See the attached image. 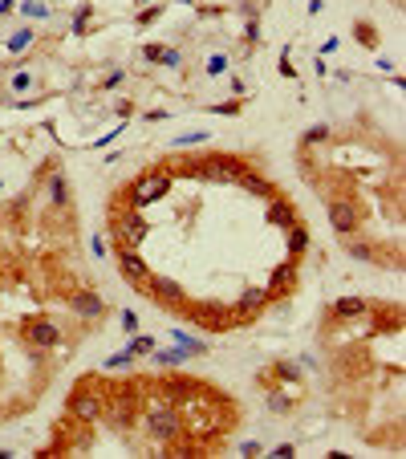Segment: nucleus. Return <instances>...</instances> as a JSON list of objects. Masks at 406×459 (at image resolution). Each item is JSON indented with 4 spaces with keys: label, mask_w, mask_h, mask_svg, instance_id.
<instances>
[{
    "label": "nucleus",
    "mask_w": 406,
    "mask_h": 459,
    "mask_svg": "<svg viewBox=\"0 0 406 459\" xmlns=\"http://www.w3.org/2000/svg\"><path fill=\"white\" fill-rule=\"evenodd\" d=\"M146 435L155 439L159 447H175V439L183 435V414L167 407V403H159V407H150L146 411Z\"/></svg>",
    "instance_id": "1"
},
{
    "label": "nucleus",
    "mask_w": 406,
    "mask_h": 459,
    "mask_svg": "<svg viewBox=\"0 0 406 459\" xmlns=\"http://www.w3.org/2000/svg\"><path fill=\"white\" fill-rule=\"evenodd\" d=\"M179 313L187 317L192 325H199L203 334H228V329H236V325H232V309H224L219 301H199V305H192V309L183 305Z\"/></svg>",
    "instance_id": "2"
},
{
    "label": "nucleus",
    "mask_w": 406,
    "mask_h": 459,
    "mask_svg": "<svg viewBox=\"0 0 406 459\" xmlns=\"http://www.w3.org/2000/svg\"><path fill=\"white\" fill-rule=\"evenodd\" d=\"M167 192H171V175H167V171H159V175L150 171V175H143V179L126 192V203H130V208H146V203L163 199Z\"/></svg>",
    "instance_id": "3"
},
{
    "label": "nucleus",
    "mask_w": 406,
    "mask_h": 459,
    "mask_svg": "<svg viewBox=\"0 0 406 459\" xmlns=\"http://www.w3.org/2000/svg\"><path fill=\"white\" fill-rule=\"evenodd\" d=\"M102 390H90V382H77V390L70 394V414H77L81 423H94L102 414Z\"/></svg>",
    "instance_id": "4"
},
{
    "label": "nucleus",
    "mask_w": 406,
    "mask_h": 459,
    "mask_svg": "<svg viewBox=\"0 0 406 459\" xmlns=\"http://www.w3.org/2000/svg\"><path fill=\"white\" fill-rule=\"evenodd\" d=\"M146 297H155V301H163V305H167V309H183V305H187V293H183V285H179V281H171V277H155V272H150V277H146Z\"/></svg>",
    "instance_id": "5"
},
{
    "label": "nucleus",
    "mask_w": 406,
    "mask_h": 459,
    "mask_svg": "<svg viewBox=\"0 0 406 459\" xmlns=\"http://www.w3.org/2000/svg\"><path fill=\"white\" fill-rule=\"evenodd\" d=\"M329 224H334L337 236H350V232H358V228H361L358 203H350V199H329Z\"/></svg>",
    "instance_id": "6"
},
{
    "label": "nucleus",
    "mask_w": 406,
    "mask_h": 459,
    "mask_svg": "<svg viewBox=\"0 0 406 459\" xmlns=\"http://www.w3.org/2000/svg\"><path fill=\"white\" fill-rule=\"evenodd\" d=\"M118 272L130 281V285H146V277H150V265H146L143 256L134 252V248H122L118 244Z\"/></svg>",
    "instance_id": "7"
},
{
    "label": "nucleus",
    "mask_w": 406,
    "mask_h": 459,
    "mask_svg": "<svg viewBox=\"0 0 406 459\" xmlns=\"http://www.w3.org/2000/svg\"><path fill=\"white\" fill-rule=\"evenodd\" d=\"M264 289H248L244 297L236 301V309H232V325H248V321H256L260 317V309H264Z\"/></svg>",
    "instance_id": "8"
},
{
    "label": "nucleus",
    "mask_w": 406,
    "mask_h": 459,
    "mask_svg": "<svg viewBox=\"0 0 406 459\" xmlns=\"http://www.w3.org/2000/svg\"><path fill=\"white\" fill-rule=\"evenodd\" d=\"M24 341L37 345V350H53L61 341V329L53 321H24Z\"/></svg>",
    "instance_id": "9"
},
{
    "label": "nucleus",
    "mask_w": 406,
    "mask_h": 459,
    "mask_svg": "<svg viewBox=\"0 0 406 459\" xmlns=\"http://www.w3.org/2000/svg\"><path fill=\"white\" fill-rule=\"evenodd\" d=\"M341 240V252L350 256V260H361V265H382V256H378V248L370 240H358V232H350V236H337Z\"/></svg>",
    "instance_id": "10"
},
{
    "label": "nucleus",
    "mask_w": 406,
    "mask_h": 459,
    "mask_svg": "<svg viewBox=\"0 0 406 459\" xmlns=\"http://www.w3.org/2000/svg\"><path fill=\"white\" fill-rule=\"evenodd\" d=\"M70 305H73V313L86 317V321H97V317L106 313V301H102L94 289H77V293H70Z\"/></svg>",
    "instance_id": "11"
},
{
    "label": "nucleus",
    "mask_w": 406,
    "mask_h": 459,
    "mask_svg": "<svg viewBox=\"0 0 406 459\" xmlns=\"http://www.w3.org/2000/svg\"><path fill=\"white\" fill-rule=\"evenodd\" d=\"M118 232V244L122 248H134V244L146 240V219L139 216V208H130L126 212V219H122V228H114Z\"/></svg>",
    "instance_id": "12"
},
{
    "label": "nucleus",
    "mask_w": 406,
    "mask_h": 459,
    "mask_svg": "<svg viewBox=\"0 0 406 459\" xmlns=\"http://www.w3.org/2000/svg\"><path fill=\"white\" fill-rule=\"evenodd\" d=\"M297 289V260H285V268L272 272V285L264 289V297H288Z\"/></svg>",
    "instance_id": "13"
},
{
    "label": "nucleus",
    "mask_w": 406,
    "mask_h": 459,
    "mask_svg": "<svg viewBox=\"0 0 406 459\" xmlns=\"http://www.w3.org/2000/svg\"><path fill=\"white\" fill-rule=\"evenodd\" d=\"M240 187H244V192H252V195H264V199H276V183H272V179H264L260 171H240V179H236Z\"/></svg>",
    "instance_id": "14"
},
{
    "label": "nucleus",
    "mask_w": 406,
    "mask_h": 459,
    "mask_svg": "<svg viewBox=\"0 0 406 459\" xmlns=\"http://www.w3.org/2000/svg\"><path fill=\"white\" fill-rule=\"evenodd\" d=\"M45 192H49V203H53L57 212H70V183H65L61 171H53L45 179Z\"/></svg>",
    "instance_id": "15"
},
{
    "label": "nucleus",
    "mask_w": 406,
    "mask_h": 459,
    "mask_svg": "<svg viewBox=\"0 0 406 459\" xmlns=\"http://www.w3.org/2000/svg\"><path fill=\"white\" fill-rule=\"evenodd\" d=\"M305 248H309V228L305 224H292L288 228V260H301Z\"/></svg>",
    "instance_id": "16"
},
{
    "label": "nucleus",
    "mask_w": 406,
    "mask_h": 459,
    "mask_svg": "<svg viewBox=\"0 0 406 459\" xmlns=\"http://www.w3.org/2000/svg\"><path fill=\"white\" fill-rule=\"evenodd\" d=\"M366 313V301L361 297H341L334 309H329V317H337V321H350V317H361Z\"/></svg>",
    "instance_id": "17"
},
{
    "label": "nucleus",
    "mask_w": 406,
    "mask_h": 459,
    "mask_svg": "<svg viewBox=\"0 0 406 459\" xmlns=\"http://www.w3.org/2000/svg\"><path fill=\"white\" fill-rule=\"evenodd\" d=\"M268 219H272V224H297V212H292V203H288V199L276 195V199H272V208H268Z\"/></svg>",
    "instance_id": "18"
},
{
    "label": "nucleus",
    "mask_w": 406,
    "mask_h": 459,
    "mask_svg": "<svg viewBox=\"0 0 406 459\" xmlns=\"http://www.w3.org/2000/svg\"><path fill=\"white\" fill-rule=\"evenodd\" d=\"M329 139H334V134H329V126H321V122H317V126H309V130L301 134V150H309V146H321V143H329Z\"/></svg>",
    "instance_id": "19"
},
{
    "label": "nucleus",
    "mask_w": 406,
    "mask_h": 459,
    "mask_svg": "<svg viewBox=\"0 0 406 459\" xmlns=\"http://www.w3.org/2000/svg\"><path fill=\"white\" fill-rule=\"evenodd\" d=\"M268 411H276V414H288V411H292V398H285L281 390H268Z\"/></svg>",
    "instance_id": "20"
},
{
    "label": "nucleus",
    "mask_w": 406,
    "mask_h": 459,
    "mask_svg": "<svg viewBox=\"0 0 406 459\" xmlns=\"http://www.w3.org/2000/svg\"><path fill=\"white\" fill-rule=\"evenodd\" d=\"M358 41L361 45H370V49L378 45V33H374V24L370 21H358Z\"/></svg>",
    "instance_id": "21"
},
{
    "label": "nucleus",
    "mask_w": 406,
    "mask_h": 459,
    "mask_svg": "<svg viewBox=\"0 0 406 459\" xmlns=\"http://www.w3.org/2000/svg\"><path fill=\"white\" fill-rule=\"evenodd\" d=\"M208 73H212V77L228 73V53H212V57H208Z\"/></svg>",
    "instance_id": "22"
},
{
    "label": "nucleus",
    "mask_w": 406,
    "mask_h": 459,
    "mask_svg": "<svg viewBox=\"0 0 406 459\" xmlns=\"http://www.w3.org/2000/svg\"><path fill=\"white\" fill-rule=\"evenodd\" d=\"M130 362H134V354H130V350H118V354L106 358V370H118V366H130Z\"/></svg>",
    "instance_id": "23"
},
{
    "label": "nucleus",
    "mask_w": 406,
    "mask_h": 459,
    "mask_svg": "<svg viewBox=\"0 0 406 459\" xmlns=\"http://www.w3.org/2000/svg\"><path fill=\"white\" fill-rule=\"evenodd\" d=\"M150 350H155L150 338H134V345H130V354H150Z\"/></svg>",
    "instance_id": "24"
},
{
    "label": "nucleus",
    "mask_w": 406,
    "mask_h": 459,
    "mask_svg": "<svg viewBox=\"0 0 406 459\" xmlns=\"http://www.w3.org/2000/svg\"><path fill=\"white\" fill-rule=\"evenodd\" d=\"M86 21H90V8H77V17H73V33H86Z\"/></svg>",
    "instance_id": "25"
},
{
    "label": "nucleus",
    "mask_w": 406,
    "mask_h": 459,
    "mask_svg": "<svg viewBox=\"0 0 406 459\" xmlns=\"http://www.w3.org/2000/svg\"><path fill=\"white\" fill-rule=\"evenodd\" d=\"M122 329H126V334H139V317L130 313V309L122 313Z\"/></svg>",
    "instance_id": "26"
},
{
    "label": "nucleus",
    "mask_w": 406,
    "mask_h": 459,
    "mask_svg": "<svg viewBox=\"0 0 406 459\" xmlns=\"http://www.w3.org/2000/svg\"><path fill=\"white\" fill-rule=\"evenodd\" d=\"M208 139V130H195V134H183V139H175V146H187V143H203Z\"/></svg>",
    "instance_id": "27"
},
{
    "label": "nucleus",
    "mask_w": 406,
    "mask_h": 459,
    "mask_svg": "<svg viewBox=\"0 0 406 459\" xmlns=\"http://www.w3.org/2000/svg\"><path fill=\"white\" fill-rule=\"evenodd\" d=\"M155 17H159V4H146L143 13H139V24H150Z\"/></svg>",
    "instance_id": "28"
},
{
    "label": "nucleus",
    "mask_w": 406,
    "mask_h": 459,
    "mask_svg": "<svg viewBox=\"0 0 406 459\" xmlns=\"http://www.w3.org/2000/svg\"><path fill=\"white\" fill-rule=\"evenodd\" d=\"M24 45H33V33H29V29H24L21 37H13V41H8V49H24Z\"/></svg>",
    "instance_id": "29"
},
{
    "label": "nucleus",
    "mask_w": 406,
    "mask_h": 459,
    "mask_svg": "<svg viewBox=\"0 0 406 459\" xmlns=\"http://www.w3.org/2000/svg\"><path fill=\"white\" fill-rule=\"evenodd\" d=\"M122 81H126V73H122V70H114L110 77H106V81H102V86H106V90H114V86H122Z\"/></svg>",
    "instance_id": "30"
},
{
    "label": "nucleus",
    "mask_w": 406,
    "mask_h": 459,
    "mask_svg": "<svg viewBox=\"0 0 406 459\" xmlns=\"http://www.w3.org/2000/svg\"><path fill=\"white\" fill-rule=\"evenodd\" d=\"M292 451H297L292 443H276V447H272V456H276V459H288V456H292Z\"/></svg>",
    "instance_id": "31"
},
{
    "label": "nucleus",
    "mask_w": 406,
    "mask_h": 459,
    "mask_svg": "<svg viewBox=\"0 0 406 459\" xmlns=\"http://www.w3.org/2000/svg\"><path fill=\"white\" fill-rule=\"evenodd\" d=\"M29 86H33V77H29V73H17V77H13V90H29Z\"/></svg>",
    "instance_id": "32"
},
{
    "label": "nucleus",
    "mask_w": 406,
    "mask_h": 459,
    "mask_svg": "<svg viewBox=\"0 0 406 459\" xmlns=\"http://www.w3.org/2000/svg\"><path fill=\"white\" fill-rule=\"evenodd\" d=\"M13 216H21V212H29V195H21V199H13V208H8Z\"/></svg>",
    "instance_id": "33"
},
{
    "label": "nucleus",
    "mask_w": 406,
    "mask_h": 459,
    "mask_svg": "<svg viewBox=\"0 0 406 459\" xmlns=\"http://www.w3.org/2000/svg\"><path fill=\"white\" fill-rule=\"evenodd\" d=\"M139 4H155V0H139Z\"/></svg>",
    "instance_id": "34"
}]
</instances>
